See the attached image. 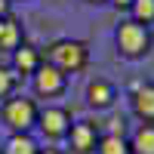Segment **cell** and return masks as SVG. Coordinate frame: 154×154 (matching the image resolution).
<instances>
[{
    "label": "cell",
    "mask_w": 154,
    "mask_h": 154,
    "mask_svg": "<svg viewBox=\"0 0 154 154\" xmlns=\"http://www.w3.org/2000/svg\"><path fill=\"white\" fill-rule=\"evenodd\" d=\"M46 62L53 68H59L62 74H77V71H83L86 62H89V46L83 40L62 37V40H56L46 49Z\"/></svg>",
    "instance_id": "obj_1"
},
{
    "label": "cell",
    "mask_w": 154,
    "mask_h": 154,
    "mask_svg": "<svg viewBox=\"0 0 154 154\" xmlns=\"http://www.w3.org/2000/svg\"><path fill=\"white\" fill-rule=\"evenodd\" d=\"M37 114H40V108L28 96H9L3 99V108H0V117L12 133H28L31 126H37Z\"/></svg>",
    "instance_id": "obj_2"
},
{
    "label": "cell",
    "mask_w": 154,
    "mask_h": 154,
    "mask_svg": "<svg viewBox=\"0 0 154 154\" xmlns=\"http://www.w3.org/2000/svg\"><path fill=\"white\" fill-rule=\"evenodd\" d=\"M114 40H117V49L126 59H142L151 53V28H145V25H139L133 19H123L117 25Z\"/></svg>",
    "instance_id": "obj_3"
},
{
    "label": "cell",
    "mask_w": 154,
    "mask_h": 154,
    "mask_svg": "<svg viewBox=\"0 0 154 154\" xmlns=\"http://www.w3.org/2000/svg\"><path fill=\"white\" fill-rule=\"evenodd\" d=\"M31 77H34V93H37V96H46V99L62 96V93H65V86H68V74H62L59 68H53L46 59H43V65L37 68Z\"/></svg>",
    "instance_id": "obj_4"
},
{
    "label": "cell",
    "mask_w": 154,
    "mask_h": 154,
    "mask_svg": "<svg viewBox=\"0 0 154 154\" xmlns=\"http://www.w3.org/2000/svg\"><path fill=\"white\" fill-rule=\"evenodd\" d=\"M37 126H40V133L46 139H65L68 130H71V111L68 108H62V105H53V108H46L37 114Z\"/></svg>",
    "instance_id": "obj_5"
},
{
    "label": "cell",
    "mask_w": 154,
    "mask_h": 154,
    "mask_svg": "<svg viewBox=\"0 0 154 154\" xmlns=\"http://www.w3.org/2000/svg\"><path fill=\"white\" fill-rule=\"evenodd\" d=\"M65 139H68L71 151H77V154H89V151H96L99 139H102V130H99L93 120H77V123H71V130H68Z\"/></svg>",
    "instance_id": "obj_6"
},
{
    "label": "cell",
    "mask_w": 154,
    "mask_h": 154,
    "mask_svg": "<svg viewBox=\"0 0 154 154\" xmlns=\"http://www.w3.org/2000/svg\"><path fill=\"white\" fill-rule=\"evenodd\" d=\"M133 114L142 123H154V83L133 86Z\"/></svg>",
    "instance_id": "obj_7"
},
{
    "label": "cell",
    "mask_w": 154,
    "mask_h": 154,
    "mask_svg": "<svg viewBox=\"0 0 154 154\" xmlns=\"http://www.w3.org/2000/svg\"><path fill=\"white\" fill-rule=\"evenodd\" d=\"M114 99H117V89H114V83L111 80H105V77H96V80H89V86H86V102L93 108H111L114 105Z\"/></svg>",
    "instance_id": "obj_8"
},
{
    "label": "cell",
    "mask_w": 154,
    "mask_h": 154,
    "mask_svg": "<svg viewBox=\"0 0 154 154\" xmlns=\"http://www.w3.org/2000/svg\"><path fill=\"white\" fill-rule=\"evenodd\" d=\"M40 65H43V56L37 53L34 46L22 43L19 49H12V71L16 74H34Z\"/></svg>",
    "instance_id": "obj_9"
},
{
    "label": "cell",
    "mask_w": 154,
    "mask_h": 154,
    "mask_svg": "<svg viewBox=\"0 0 154 154\" xmlns=\"http://www.w3.org/2000/svg\"><path fill=\"white\" fill-rule=\"evenodd\" d=\"M0 154H40V148H37V142H34L28 133H12L6 142H3Z\"/></svg>",
    "instance_id": "obj_10"
},
{
    "label": "cell",
    "mask_w": 154,
    "mask_h": 154,
    "mask_svg": "<svg viewBox=\"0 0 154 154\" xmlns=\"http://www.w3.org/2000/svg\"><path fill=\"white\" fill-rule=\"evenodd\" d=\"M133 154H154V123H142L130 139Z\"/></svg>",
    "instance_id": "obj_11"
},
{
    "label": "cell",
    "mask_w": 154,
    "mask_h": 154,
    "mask_svg": "<svg viewBox=\"0 0 154 154\" xmlns=\"http://www.w3.org/2000/svg\"><path fill=\"white\" fill-rule=\"evenodd\" d=\"M25 40H22V25L12 19V16H6L3 19V31H0V49H19Z\"/></svg>",
    "instance_id": "obj_12"
},
{
    "label": "cell",
    "mask_w": 154,
    "mask_h": 154,
    "mask_svg": "<svg viewBox=\"0 0 154 154\" xmlns=\"http://www.w3.org/2000/svg\"><path fill=\"white\" fill-rule=\"evenodd\" d=\"M130 19L145 25V28H151L154 25V0H133L130 3Z\"/></svg>",
    "instance_id": "obj_13"
},
{
    "label": "cell",
    "mask_w": 154,
    "mask_h": 154,
    "mask_svg": "<svg viewBox=\"0 0 154 154\" xmlns=\"http://www.w3.org/2000/svg\"><path fill=\"white\" fill-rule=\"evenodd\" d=\"M96 151L99 154H133L126 136H102L99 145H96Z\"/></svg>",
    "instance_id": "obj_14"
},
{
    "label": "cell",
    "mask_w": 154,
    "mask_h": 154,
    "mask_svg": "<svg viewBox=\"0 0 154 154\" xmlns=\"http://www.w3.org/2000/svg\"><path fill=\"white\" fill-rule=\"evenodd\" d=\"M16 80H19V74H16V71L6 68V65H0V99H9V96H12Z\"/></svg>",
    "instance_id": "obj_15"
},
{
    "label": "cell",
    "mask_w": 154,
    "mask_h": 154,
    "mask_svg": "<svg viewBox=\"0 0 154 154\" xmlns=\"http://www.w3.org/2000/svg\"><path fill=\"white\" fill-rule=\"evenodd\" d=\"M123 130H126V120L123 117H111L108 120V130L102 133V136H123Z\"/></svg>",
    "instance_id": "obj_16"
},
{
    "label": "cell",
    "mask_w": 154,
    "mask_h": 154,
    "mask_svg": "<svg viewBox=\"0 0 154 154\" xmlns=\"http://www.w3.org/2000/svg\"><path fill=\"white\" fill-rule=\"evenodd\" d=\"M9 16V0H0V19Z\"/></svg>",
    "instance_id": "obj_17"
},
{
    "label": "cell",
    "mask_w": 154,
    "mask_h": 154,
    "mask_svg": "<svg viewBox=\"0 0 154 154\" xmlns=\"http://www.w3.org/2000/svg\"><path fill=\"white\" fill-rule=\"evenodd\" d=\"M108 3H114V6H126V9H130V3H133V0H108Z\"/></svg>",
    "instance_id": "obj_18"
},
{
    "label": "cell",
    "mask_w": 154,
    "mask_h": 154,
    "mask_svg": "<svg viewBox=\"0 0 154 154\" xmlns=\"http://www.w3.org/2000/svg\"><path fill=\"white\" fill-rule=\"evenodd\" d=\"M40 154H65V151H59V148H40Z\"/></svg>",
    "instance_id": "obj_19"
},
{
    "label": "cell",
    "mask_w": 154,
    "mask_h": 154,
    "mask_svg": "<svg viewBox=\"0 0 154 154\" xmlns=\"http://www.w3.org/2000/svg\"><path fill=\"white\" fill-rule=\"evenodd\" d=\"M86 3H96V6H99V3H108V0H86Z\"/></svg>",
    "instance_id": "obj_20"
}]
</instances>
